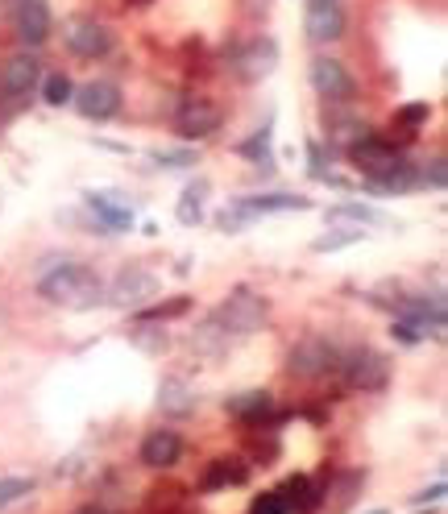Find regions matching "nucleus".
<instances>
[{
  "mask_svg": "<svg viewBox=\"0 0 448 514\" xmlns=\"http://www.w3.org/2000/svg\"><path fill=\"white\" fill-rule=\"evenodd\" d=\"M75 514H104V510H100V506H79Z\"/></svg>",
  "mask_w": 448,
  "mask_h": 514,
  "instance_id": "2f4dec72",
  "label": "nucleus"
},
{
  "mask_svg": "<svg viewBox=\"0 0 448 514\" xmlns=\"http://www.w3.org/2000/svg\"><path fill=\"white\" fill-rule=\"evenodd\" d=\"M71 100L79 108V117H88V121H112L121 112V88H117V83H108V79L83 83Z\"/></svg>",
  "mask_w": 448,
  "mask_h": 514,
  "instance_id": "6e6552de",
  "label": "nucleus"
},
{
  "mask_svg": "<svg viewBox=\"0 0 448 514\" xmlns=\"http://www.w3.org/2000/svg\"><path fill=\"white\" fill-rule=\"evenodd\" d=\"M312 88L328 104H349L353 92H357V83H353V75H349V67L341 59H316L312 63Z\"/></svg>",
  "mask_w": 448,
  "mask_h": 514,
  "instance_id": "423d86ee",
  "label": "nucleus"
},
{
  "mask_svg": "<svg viewBox=\"0 0 448 514\" xmlns=\"http://www.w3.org/2000/svg\"><path fill=\"white\" fill-rule=\"evenodd\" d=\"M336 369H341L345 382H349L353 390H382L386 378H390L386 357L374 353V349H353V353H345Z\"/></svg>",
  "mask_w": 448,
  "mask_h": 514,
  "instance_id": "39448f33",
  "label": "nucleus"
},
{
  "mask_svg": "<svg viewBox=\"0 0 448 514\" xmlns=\"http://www.w3.org/2000/svg\"><path fill=\"white\" fill-rule=\"evenodd\" d=\"M361 237H366V233H361V228H341V233H328V237H320L312 249L316 253H332V249H345V245H357Z\"/></svg>",
  "mask_w": 448,
  "mask_h": 514,
  "instance_id": "393cba45",
  "label": "nucleus"
},
{
  "mask_svg": "<svg viewBox=\"0 0 448 514\" xmlns=\"http://www.w3.org/2000/svg\"><path fill=\"white\" fill-rule=\"evenodd\" d=\"M328 220H357V224H382L386 216L378 208H366V204H336L328 208Z\"/></svg>",
  "mask_w": 448,
  "mask_h": 514,
  "instance_id": "aec40b11",
  "label": "nucleus"
},
{
  "mask_svg": "<svg viewBox=\"0 0 448 514\" xmlns=\"http://www.w3.org/2000/svg\"><path fill=\"white\" fill-rule=\"evenodd\" d=\"M270 407H274V398L266 390H245L237 398H224V411L237 419H262V415H270Z\"/></svg>",
  "mask_w": 448,
  "mask_h": 514,
  "instance_id": "dca6fc26",
  "label": "nucleus"
},
{
  "mask_svg": "<svg viewBox=\"0 0 448 514\" xmlns=\"http://www.w3.org/2000/svg\"><path fill=\"white\" fill-rule=\"evenodd\" d=\"M88 208H92V216H96L104 228H112V233H125V228H133V208L125 204V199H117V195L92 191V195H88Z\"/></svg>",
  "mask_w": 448,
  "mask_h": 514,
  "instance_id": "2eb2a0df",
  "label": "nucleus"
},
{
  "mask_svg": "<svg viewBox=\"0 0 448 514\" xmlns=\"http://www.w3.org/2000/svg\"><path fill=\"white\" fill-rule=\"evenodd\" d=\"M158 403H162V411H171V415H187V411H195L191 390H187L183 382H162Z\"/></svg>",
  "mask_w": 448,
  "mask_h": 514,
  "instance_id": "a211bd4d",
  "label": "nucleus"
},
{
  "mask_svg": "<svg viewBox=\"0 0 448 514\" xmlns=\"http://www.w3.org/2000/svg\"><path fill=\"white\" fill-rule=\"evenodd\" d=\"M336 365H341V353H336V345L328 336H303L287 357L291 378H324Z\"/></svg>",
  "mask_w": 448,
  "mask_h": 514,
  "instance_id": "7ed1b4c3",
  "label": "nucleus"
},
{
  "mask_svg": "<svg viewBox=\"0 0 448 514\" xmlns=\"http://www.w3.org/2000/svg\"><path fill=\"white\" fill-rule=\"evenodd\" d=\"M129 5H150V0H129Z\"/></svg>",
  "mask_w": 448,
  "mask_h": 514,
  "instance_id": "473e14b6",
  "label": "nucleus"
},
{
  "mask_svg": "<svg viewBox=\"0 0 448 514\" xmlns=\"http://www.w3.org/2000/svg\"><path fill=\"white\" fill-rule=\"evenodd\" d=\"M287 510H291L287 506V494H262L249 514H287Z\"/></svg>",
  "mask_w": 448,
  "mask_h": 514,
  "instance_id": "bb28decb",
  "label": "nucleus"
},
{
  "mask_svg": "<svg viewBox=\"0 0 448 514\" xmlns=\"http://www.w3.org/2000/svg\"><path fill=\"white\" fill-rule=\"evenodd\" d=\"M38 79H42V63L34 59V54H30V50H25V54H13V59L0 67V96H5V100L30 96Z\"/></svg>",
  "mask_w": 448,
  "mask_h": 514,
  "instance_id": "9b49d317",
  "label": "nucleus"
},
{
  "mask_svg": "<svg viewBox=\"0 0 448 514\" xmlns=\"http://www.w3.org/2000/svg\"><path fill=\"white\" fill-rule=\"evenodd\" d=\"M42 96H46V104H54V108H63V104H71L75 88H71V79H67V75H50V79L42 83Z\"/></svg>",
  "mask_w": 448,
  "mask_h": 514,
  "instance_id": "5701e85b",
  "label": "nucleus"
},
{
  "mask_svg": "<svg viewBox=\"0 0 448 514\" xmlns=\"http://www.w3.org/2000/svg\"><path fill=\"white\" fill-rule=\"evenodd\" d=\"M307 208H312V199L287 195V191H270V195H245V199H237V212H241L245 220L266 216V212H307Z\"/></svg>",
  "mask_w": 448,
  "mask_h": 514,
  "instance_id": "4468645a",
  "label": "nucleus"
},
{
  "mask_svg": "<svg viewBox=\"0 0 448 514\" xmlns=\"http://www.w3.org/2000/svg\"><path fill=\"white\" fill-rule=\"evenodd\" d=\"M444 179H448V170H444V158H436V162H432V170H424V183L440 191V187H444Z\"/></svg>",
  "mask_w": 448,
  "mask_h": 514,
  "instance_id": "c756f323",
  "label": "nucleus"
},
{
  "mask_svg": "<svg viewBox=\"0 0 448 514\" xmlns=\"http://www.w3.org/2000/svg\"><path fill=\"white\" fill-rule=\"evenodd\" d=\"M303 30L312 42H336L345 38V5L341 0H307Z\"/></svg>",
  "mask_w": 448,
  "mask_h": 514,
  "instance_id": "1a4fd4ad",
  "label": "nucleus"
},
{
  "mask_svg": "<svg viewBox=\"0 0 448 514\" xmlns=\"http://www.w3.org/2000/svg\"><path fill=\"white\" fill-rule=\"evenodd\" d=\"M266 299L262 295H254V291H237L229 303H224L220 311H216V324L224 328V332H237V336H254L262 324H266Z\"/></svg>",
  "mask_w": 448,
  "mask_h": 514,
  "instance_id": "20e7f679",
  "label": "nucleus"
},
{
  "mask_svg": "<svg viewBox=\"0 0 448 514\" xmlns=\"http://www.w3.org/2000/svg\"><path fill=\"white\" fill-rule=\"evenodd\" d=\"M154 295H158V278H154L150 270H142V266L121 270V278L108 287V299L121 303V307H137V303H146V299H154Z\"/></svg>",
  "mask_w": 448,
  "mask_h": 514,
  "instance_id": "f8f14e48",
  "label": "nucleus"
},
{
  "mask_svg": "<svg viewBox=\"0 0 448 514\" xmlns=\"http://www.w3.org/2000/svg\"><path fill=\"white\" fill-rule=\"evenodd\" d=\"M428 117H432L428 100H419V104H407V108H399V125H424Z\"/></svg>",
  "mask_w": 448,
  "mask_h": 514,
  "instance_id": "cd10ccee",
  "label": "nucleus"
},
{
  "mask_svg": "<svg viewBox=\"0 0 448 514\" xmlns=\"http://www.w3.org/2000/svg\"><path fill=\"white\" fill-rule=\"evenodd\" d=\"M38 295L54 307H92V303H104V282L83 266V262H63V266H54L38 278Z\"/></svg>",
  "mask_w": 448,
  "mask_h": 514,
  "instance_id": "f257e3e1",
  "label": "nucleus"
},
{
  "mask_svg": "<svg viewBox=\"0 0 448 514\" xmlns=\"http://www.w3.org/2000/svg\"><path fill=\"white\" fill-rule=\"evenodd\" d=\"M274 59H278L274 42H254V46L241 54V75H245V79H262V75L274 67Z\"/></svg>",
  "mask_w": 448,
  "mask_h": 514,
  "instance_id": "f3484780",
  "label": "nucleus"
},
{
  "mask_svg": "<svg viewBox=\"0 0 448 514\" xmlns=\"http://www.w3.org/2000/svg\"><path fill=\"white\" fill-rule=\"evenodd\" d=\"M154 162L166 166V170H187V166H195V154L191 150H158Z\"/></svg>",
  "mask_w": 448,
  "mask_h": 514,
  "instance_id": "a878e982",
  "label": "nucleus"
},
{
  "mask_svg": "<svg viewBox=\"0 0 448 514\" xmlns=\"http://www.w3.org/2000/svg\"><path fill=\"white\" fill-rule=\"evenodd\" d=\"M245 469L237 461H212V469L204 473V490H220V485H241Z\"/></svg>",
  "mask_w": 448,
  "mask_h": 514,
  "instance_id": "6ab92c4d",
  "label": "nucleus"
},
{
  "mask_svg": "<svg viewBox=\"0 0 448 514\" xmlns=\"http://www.w3.org/2000/svg\"><path fill=\"white\" fill-rule=\"evenodd\" d=\"M13 30H17V38L30 50H38L50 38V30H54L50 5H46V0H21V5L13 9Z\"/></svg>",
  "mask_w": 448,
  "mask_h": 514,
  "instance_id": "9d476101",
  "label": "nucleus"
},
{
  "mask_svg": "<svg viewBox=\"0 0 448 514\" xmlns=\"http://www.w3.org/2000/svg\"><path fill=\"white\" fill-rule=\"evenodd\" d=\"M17 5H21V0H9V9H17Z\"/></svg>",
  "mask_w": 448,
  "mask_h": 514,
  "instance_id": "f704fd0d",
  "label": "nucleus"
},
{
  "mask_svg": "<svg viewBox=\"0 0 448 514\" xmlns=\"http://www.w3.org/2000/svg\"><path fill=\"white\" fill-rule=\"evenodd\" d=\"M63 42H67V50L75 54V59L96 63L112 50V30L96 17H67L63 21Z\"/></svg>",
  "mask_w": 448,
  "mask_h": 514,
  "instance_id": "f03ea898",
  "label": "nucleus"
},
{
  "mask_svg": "<svg viewBox=\"0 0 448 514\" xmlns=\"http://www.w3.org/2000/svg\"><path fill=\"white\" fill-rule=\"evenodd\" d=\"M440 498H444V481H436L432 490H424V494H415L411 502H419V506H424V502H440Z\"/></svg>",
  "mask_w": 448,
  "mask_h": 514,
  "instance_id": "7c9ffc66",
  "label": "nucleus"
},
{
  "mask_svg": "<svg viewBox=\"0 0 448 514\" xmlns=\"http://www.w3.org/2000/svg\"><path fill=\"white\" fill-rule=\"evenodd\" d=\"M241 154H245V158H254L262 170H270V166H274V154H270V129H262V133L249 137L245 146H241Z\"/></svg>",
  "mask_w": 448,
  "mask_h": 514,
  "instance_id": "4be33fe9",
  "label": "nucleus"
},
{
  "mask_svg": "<svg viewBox=\"0 0 448 514\" xmlns=\"http://www.w3.org/2000/svg\"><path fill=\"white\" fill-rule=\"evenodd\" d=\"M34 494V477H0V510L30 498Z\"/></svg>",
  "mask_w": 448,
  "mask_h": 514,
  "instance_id": "412c9836",
  "label": "nucleus"
},
{
  "mask_svg": "<svg viewBox=\"0 0 448 514\" xmlns=\"http://www.w3.org/2000/svg\"><path fill=\"white\" fill-rule=\"evenodd\" d=\"M220 108L212 104V100H204V96H195V100H183V108L175 112V129H179V137L183 141H204V137H212L216 129H220Z\"/></svg>",
  "mask_w": 448,
  "mask_h": 514,
  "instance_id": "0eeeda50",
  "label": "nucleus"
},
{
  "mask_svg": "<svg viewBox=\"0 0 448 514\" xmlns=\"http://www.w3.org/2000/svg\"><path fill=\"white\" fill-rule=\"evenodd\" d=\"M366 514H390V510H366Z\"/></svg>",
  "mask_w": 448,
  "mask_h": 514,
  "instance_id": "72a5a7b5",
  "label": "nucleus"
},
{
  "mask_svg": "<svg viewBox=\"0 0 448 514\" xmlns=\"http://www.w3.org/2000/svg\"><path fill=\"white\" fill-rule=\"evenodd\" d=\"M183 456V436L171 432V427H158L142 440V465L146 469H175Z\"/></svg>",
  "mask_w": 448,
  "mask_h": 514,
  "instance_id": "ddd939ff",
  "label": "nucleus"
},
{
  "mask_svg": "<svg viewBox=\"0 0 448 514\" xmlns=\"http://www.w3.org/2000/svg\"><path fill=\"white\" fill-rule=\"evenodd\" d=\"M390 332L399 336V345H424V340H428V336L419 332V328H415L411 320H395V328H390Z\"/></svg>",
  "mask_w": 448,
  "mask_h": 514,
  "instance_id": "c85d7f7f",
  "label": "nucleus"
},
{
  "mask_svg": "<svg viewBox=\"0 0 448 514\" xmlns=\"http://www.w3.org/2000/svg\"><path fill=\"white\" fill-rule=\"evenodd\" d=\"M204 191H208L204 183H195V187H187V191H183V204H179V220H183V224H195V220L204 216V204H200Z\"/></svg>",
  "mask_w": 448,
  "mask_h": 514,
  "instance_id": "b1692460",
  "label": "nucleus"
}]
</instances>
